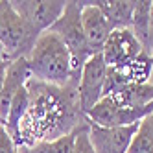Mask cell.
I'll return each instance as SVG.
<instances>
[{"label":"cell","instance_id":"obj_18","mask_svg":"<svg viewBox=\"0 0 153 153\" xmlns=\"http://www.w3.org/2000/svg\"><path fill=\"white\" fill-rule=\"evenodd\" d=\"M74 153H96L92 144H91V140H89V122H87V126L79 131L78 138H76Z\"/></svg>","mask_w":153,"mask_h":153},{"label":"cell","instance_id":"obj_11","mask_svg":"<svg viewBox=\"0 0 153 153\" xmlns=\"http://www.w3.org/2000/svg\"><path fill=\"white\" fill-rule=\"evenodd\" d=\"M30 79H31V70L28 65V57L13 59L9 63L7 72H6V79H4V87H2V92H0V124L2 126L6 122L11 100L15 98V94L19 91H22L28 85Z\"/></svg>","mask_w":153,"mask_h":153},{"label":"cell","instance_id":"obj_4","mask_svg":"<svg viewBox=\"0 0 153 153\" xmlns=\"http://www.w3.org/2000/svg\"><path fill=\"white\" fill-rule=\"evenodd\" d=\"M39 33H35L19 13L13 9L11 2L0 0V46L4 48L9 59L28 57L33 48Z\"/></svg>","mask_w":153,"mask_h":153},{"label":"cell","instance_id":"obj_16","mask_svg":"<svg viewBox=\"0 0 153 153\" xmlns=\"http://www.w3.org/2000/svg\"><path fill=\"white\" fill-rule=\"evenodd\" d=\"M30 109V92L24 87L22 91H19L15 94V98L11 100V105H9V111H7V116H6V122H4V127L7 129V133L13 137L15 144L19 142V133H20V124Z\"/></svg>","mask_w":153,"mask_h":153},{"label":"cell","instance_id":"obj_10","mask_svg":"<svg viewBox=\"0 0 153 153\" xmlns=\"http://www.w3.org/2000/svg\"><path fill=\"white\" fill-rule=\"evenodd\" d=\"M81 24L92 53H100L107 37L114 30L113 24L94 2H81Z\"/></svg>","mask_w":153,"mask_h":153},{"label":"cell","instance_id":"obj_15","mask_svg":"<svg viewBox=\"0 0 153 153\" xmlns=\"http://www.w3.org/2000/svg\"><path fill=\"white\" fill-rule=\"evenodd\" d=\"M85 126H87V122L76 131H72V133L65 135V137H59L56 140H42L33 146H20V148H17V153H74L76 138H78L79 131Z\"/></svg>","mask_w":153,"mask_h":153},{"label":"cell","instance_id":"obj_19","mask_svg":"<svg viewBox=\"0 0 153 153\" xmlns=\"http://www.w3.org/2000/svg\"><path fill=\"white\" fill-rule=\"evenodd\" d=\"M0 153H17V144L13 137L7 133V129L0 127Z\"/></svg>","mask_w":153,"mask_h":153},{"label":"cell","instance_id":"obj_1","mask_svg":"<svg viewBox=\"0 0 153 153\" xmlns=\"http://www.w3.org/2000/svg\"><path fill=\"white\" fill-rule=\"evenodd\" d=\"M26 89L30 92V109L20 124L17 148L56 140L87 122L76 87H56L30 79Z\"/></svg>","mask_w":153,"mask_h":153},{"label":"cell","instance_id":"obj_14","mask_svg":"<svg viewBox=\"0 0 153 153\" xmlns=\"http://www.w3.org/2000/svg\"><path fill=\"white\" fill-rule=\"evenodd\" d=\"M151 9H153L151 0L137 2L135 11H133V20H131V30H133V33L140 41L144 52H148V53H149V35H151V22H153Z\"/></svg>","mask_w":153,"mask_h":153},{"label":"cell","instance_id":"obj_17","mask_svg":"<svg viewBox=\"0 0 153 153\" xmlns=\"http://www.w3.org/2000/svg\"><path fill=\"white\" fill-rule=\"evenodd\" d=\"M127 153H153V113L140 120Z\"/></svg>","mask_w":153,"mask_h":153},{"label":"cell","instance_id":"obj_13","mask_svg":"<svg viewBox=\"0 0 153 153\" xmlns=\"http://www.w3.org/2000/svg\"><path fill=\"white\" fill-rule=\"evenodd\" d=\"M94 4L102 9V13L109 19V22L113 24L114 30L131 28L137 2H131V0H98Z\"/></svg>","mask_w":153,"mask_h":153},{"label":"cell","instance_id":"obj_22","mask_svg":"<svg viewBox=\"0 0 153 153\" xmlns=\"http://www.w3.org/2000/svg\"><path fill=\"white\" fill-rule=\"evenodd\" d=\"M151 17H153V9H151Z\"/></svg>","mask_w":153,"mask_h":153},{"label":"cell","instance_id":"obj_6","mask_svg":"<svg viewBox=\"0 0 153 153\" xmlns=\"http://www.w3.org/2000/svg\"><path fill=\"white\" fill-rule=\"evenodd\" d=\"M105 76H107V65L103 61L102 52L94 53L85 63L78 83V96H79V105L83 114H87L103 98Z\"/></svg>","mask_w":153,"mask_h":153},{"label":"cell","instance_id":"obj_3","mask_svg":"<svg viewBox=\"0 0 153 153\" xmlns=\"http://www.w3.org/2000/svg\"><path fill=\"white\" fill-rule=\"evenodd\" d=\"M65 45H67L70 57H72V76H74V85L78 87L79 76L85 67V63L89 61L94 53L87 42L83 24H81V2H67L63 15L57 19V22L50 28Z\"/></svg>","mask_w":153,"mask_h":153},{"label":"cell","instance_id":"obj_21","mask_svg":"<svg viewBox=\"0 0 153 153\" xmlns=\"http://www.w3.org/2000/svg\"><path fill=\"white\" fill-rule=\"evenodd\" d=\"M149 53H151V57H153V22H151V35H149ZM153 83V76H151V81Z\"/></svg>","mask_w":153,"mask_h":153},{"label":"cell","instance_id":"obj_5","mask_svg":"<svg viewBox=\"0 0 153 153\" xmlns=\"http://www.w3.org/2000/svg\"><path fill=\"white\" fill-rule=\"evenodd\" d=\"M149 113H153V103L142 109H127L113 100V96H103L89 113L85 114L87 122L100 127H126L140 124Z\"/></svg>","mask_w":153,"mask_h":153},{"label":"cell","instance_id":"obj_9","mask_svg":"<svg viewBox=\"0 0 153 153\" xmlns=\"http://www.w3.org/2000/svg\"><path fill=\"white\" fill-rule=\"evenodd\" d=\"M138 124L126 127H100L89 124V140L96 153H127Z\"/></svg>","mask_w":153,"mask_h":153},{"label":"cell","instance_id":"obj_2","mask_svg":"<svg viewBox=\"0 0 153 153\" xmlns=\"http://www.w3.org/2000/svg\"><path fill=\"white\" fill-rule=\"evenodd\" d=\"M28 65L31 79L56 87H76L70 52L67 45L50 30L37 37L28 56Z\"/></svg>","mask_w":153,"mask_h":153},{"label":"cell","instance_id":"obj_23","mask_svg":"<svg viewBox=\"0 0 153 153\" xmlns=\"http://www.w3.org/2000/svg\"><path fill=\"white\" fill-rule=\"evenodd\" d=\"M0 127H2V124H0Z\"/></svg>","mask_w":153,"mask_h":153},{"label":"cell","instance_id":"obj_12","mask_svg":"<svg viewBox=\"0 0 153 153\" xmlns=\"http://www.w3.org/2000/svg\"><path fill=\"white\" fill-rule=\"evenodd\" d=\"M111 96L122 107L142 109V107H148L153 103V83H133Z\"/></svg>","mask_w":153,"mask_h":153},{"label":"cell","instance_id":"obj_8","mask_svg":"<svg viewBox=\"0 0 153 153\" xmlns=\"http://www.w3.org/2000/svg\"><path fill=\"white\" fill-rule=\"evenodd\" d=\"M144 52L140 41L133 33L131 28H118L113 30L107 37L102 56L107 67H126L131 61H135Z\"/></svg>","mask_w":153,"mask_h":153},{"label":"cell","instance_id":"obj_7","mask_svg":"<svg viewBox=\"0 0 153 153\" xmlns=\"http://www.w3.org/2000/svg\"><path fill=\"white\" fill-rule=\"evenodd\" d=\"M13 9L19 13V17L35 31V33H45L53 24L57 22V19L63 15L67 2H59V0H22V2H11Z\"/></svg>","mask_w":153,"mask_h":153},{"label":"cell","instance_id":"obj_20","mask_svg":"<svg viewBox=\"0 0 153 153\" xmlns=\"http://www.w3.org/2000/svg\"><path fill=\"white\" fill-rule=\"evenodd\" d=\"M9 63H11V59L7 57L4 48L0 46V92H2V87H4V79H6V72H7Z\"/></svg>","mask_w":153,"mask_h":153}]
</instances>
